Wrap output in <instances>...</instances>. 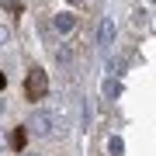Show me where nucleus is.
Returning <instances> with one entry per match:
<instances>
[{
	"instance_id": "7ed1b4c3",
	"label": "nucleus",
	"mask_w": 156,
	"mask_h": 156,
	"mask_svg": "<svg viewBox=\"0 0 156 156\" xmlns=\"http://www.w3.org/2000/svg\"><path fill=\"white\" fill-rule=\"evenodd\" d=\"M52 28H56L59 35H69L73 28H76V14H69V11L56 14V17H52Z\"/></svg>"
},
{
	"instance_id": "ddd939ff",
	"label": "nucleus",
	"mask_w": 156,
	"mask_h": 156,
	"mask_svg": "<svg viewBox=\"0 0 156 156\" xmlns=\"http://www.w3.org/2000/svg\"><path fill=\"white\" fill-rule=\"evenodd\" d=\"M0 115H4V97H0Z\"/></svg>"
},
{
	"instance_id": "f8f14e48",
	"label": "nucleus",
	"mask_w": 156,
	"mask_h": 156,
	"mask_svg": "<svg viewBox=\"0 0 156 156\" xmlns=\"http://www.w3.org/2000/svg\"><path fill=\"white\" fill-rule=\"evenodd\" d=\"M7 87V76H4V73H0V90H4Z\"/></svg>"
},
{
	"instance_id": "6e6552de",
	"label": "nucleus",
	"mask_w": 156,
	"mask_h": 156,
	"mask_svg": "<svg viewBox=\"0 0 156 156\" xmlns=\"http://www.w3.org/2000/svg\"><path fill=\"white\" fill-rule=\"evenodd\" d=\"M104 94L108 97H118V94H122V83H118V80H104Z\"/></svg>"
},
{
	"instance_id": "39448f33",
	"label": "nucleus",
	"mask_w": 156,
	"mask_h": 156,
	"mask_svg": "<svg viewBox=\"0 0 156 156\" xmlns=\"http://www.w3.org/2000/svg\"><path fill=\"white\" fill-rule=\"evenodd\" d=\"M56 62L62 69H69V62H73V49H69V45H59V49H56Z\"/></svg>"
},
{
	"instance_id": "9d476101",
	"label": "nucleus",
	"mask_w": 156,
	"mask_h": 156,
	"mask_svg": "<svg viewBox=\"0 0 156 156\" xmlns=\"http://www.w3.org/2000/svg\"><path fill=\"white\" fill-rule=\"evenodd\" d=\"M122 149H125L122 139H111V153H115V156H122Z\"/></svg>"
},
{
	"instance_id": "9b49d317",
	"label": "nucleus",
	"mask_w": 156,
	"mask_h": 156,
	"mask_svg": "<svg viewBox=\"0 0 156 156\" xmlns=\"http://www.w3.org/2000/svg\"><path fill=\"white\" fill-rule=\"evenodd\" d=\"M7 38H11V31H7V28H4V24H0V45H4Z\"/></svg>"
},
{
	"instance_id": "4468645a",
	"label": "nucleus",
	"mask_w": 156,
	"mask_h": 156,
	"mask_svg": "<svg viewBox=\"0 0 156 156\" xmlns=\"http://www.w3.org/2000/svg\"><path fill=\"white\" fill-rule=\"evenodd\" d=\"M69 4H87V0H69Z\"/></svg>"
},
{
	"instance_id": "0eeeda50",
	"label": "nucleus",
	"mask_w": 156,
	"mask_h": 156,
	"mask_svg": "<svg viewBox=\"0 0 156 156\" xmlns=\"http://www.w3.org/2000/svg\"><path fill=\"white\" fill-rule=\"evenodd\" d=\"M24 139H28V132H24V125H21V128H14V135H11V146H14V149H24Z\"/></svg>"
},
{
	"instance_id": "423d86ee",
	"label": "nucleus",
	"mask_w": 156,
	"mask_h": 156,
	"mask_svg": "<svg viewBox=\"0 0 156 156\" xmlns=\"http://www.w3.org/2000/svg\"><path fill=\"white\" fill-rule=\"evenodd\" d=\"M132 28H135V31L149 28V11H135V14H132Z\"/></svg>"
},
{
	"instance_id": "20e7f679",
	"label": "nucleus",
	"mask_w": 156,
	"mask_h": 156,
	"mask_svg": "<svg viewBox=\"0 0 156 156\" xmlns=\"http://www.w3.org/2000/svg\"><path fill=\"white\" fill-rule=\"evenodd\" d=\"M101 45H104V49L115 45V17H104V21H101Z\"/></svg>"
},
{
	"instance_id": "2eb2a0df",
	"label": "nucleus",
	"mask_w": 156,
	"mask_h": 156,
	"mask_svg": "<svg viewBox=\"0 0 156 156\" xmlns=\"http://www.w3.org/2000/svg\"><path fill=\"white\" fill-rule=\"evenodd\" d=\"M24 156H35V153H24Z\"/></svg>"
},
{
	"instance_id": "1a4fd4ad",
	"label": "nucleus",
	"mask_w": 156,
	"mask_h": 156,
	"mask_svg": "<svg viewBox=\"0 0 156 156\" xmlns=\"http://www.w3.org/2000/svg\"><path fill=\"white\" fill-rule=\"evenodd\" d=\"M0 7H7L11 14H21L24 7H21V0H0Z\"/></svg>"
},
{
	"instance_id": "f03ea898",
	"label": "nucleus",
	"mask_w": 156,
	"mask_h": 156,
	"mask_svg": "<svg viewBox=\"0 0 156 156\" xmlns=\"http://www.w3.org/2000/svg\"><path fill=\"white\" fill-rule=\"evenodd\" d=\"M24 132L38 135V139H49V135L56 132V118H52V111H35V115H31V122L24 125Z\"/></svg>"
},
{
	"instance_id": "f257e3e1",
	"label": "nucleus",
	"mask_w": 156,
	"mask_h": 156,
	"mask_svg": "<svg viewBox=\"0 0 156 156\" xmlns=\"http://www.w3.org/2000/svg\"><path fill=\"white\" fill-rule=\"evenodd\" d=\"M45 94H49V76H45L42 66H31L28 76H24V97L28 101H42Z\"/></svg>"
}]
</instances>
